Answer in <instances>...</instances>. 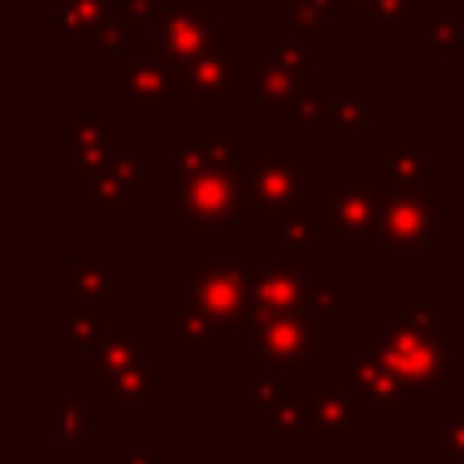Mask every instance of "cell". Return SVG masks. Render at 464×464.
Here are the masks:
<instances>
[{"mask_svg": "<svg viewBox=\"0 0 464 464\" xmlns=\"http://www.w3.org/2000/svg\"><path fill=\"white\" fill-rule=\"evenodd\" d=\"M444 314H449L444 297H392L387 302V318L408 330H440Z\"/></svg>", "mask_w": 464, "mask_h": 464, "instance_id": "e575fe53", "label": "cell"}, {"mask_svg": "<svg viewBox=\"0 0 464 464\" xmlns=\"http://www.w3.org/2000/svg\"><path fill=\"white\" fill-rule=\"evenodd\" d=\"M106 400L119 411H155L168 403V354H147L143 362H135L130 371H122L111 387Z\"/></svg>", "mask_w": 464, "mask_h": 464, "instance_id": "603a6c76", "label": "cell"}, {"mask_svg": "<svg viewBox=\"0 0 464 464\" xmlns=\"http://www.w3.org/2000/svg\"><path fill=\"white\" fill-rule=\"evenodd\" d=\"M371 94H359V90H346V94L330 98V143L334 151H351L362 135L371 130Z\"/></svg>", "mask_w": 464, "mask_h": 464, "instance_id": "f546056e", "label": "cell"}, {"mask_svg": "<svg viewBox=\"0 0 464 464\" xmlns=\"http://www.w3.org/2000/svg\"><path fill=\"white\" fill-rule=\"evenodd\" d=\"M114 13H119V0H53L57 37L73 49V45H82L98 24L111 21Z\"/></svg>", "mask_w": 464, "mask_h": 464, "instance_id": "f1b7e54d", "label": "cell"}, {"mask_svg": "<svg viewBox=\"0 0 464 464\" xmlns=\"http://www.w3.org/2000/svg\"><path fill=\"white\" fill-rule=\"evenodd\" d=\"M147 354H151V318H143V314H114L106 334L98 338V346L86 351L82 359H73V367L86 371L98 392H106L122 371L143 362Z\"/></svg>", "mask_w": 464, "mask_h": 464, "instance_id": "5bb4252c", "label": "cell"}, {"mask_svg": "<svg viewBox=\"0 0 464 464\" xmlns=\"http://www.w3.org/2000/svg\"><path fill=\"white\" fill-rule=\"evenodd\" d=\"M334 362L343 367L346 392H351L354 408H359V428H375V432H383V428L392 424L395 411L411 408L408 387H403L400 375L383 362V354L371 346L367 330H359L346 351H334Z\"/></svg>", "mask_w": 464, "mask_h": 464, "instance_id": "ba28073f", "label": "cell"}, {"mask_svg": "<svg viewBox=\"0 0 464 464\" xmlns=\"http://www.w3.org/2000/svg\"><path fill=\"white\" fill-rule=\"evenodd\" d=\"M367 24L375 41H403L411 33V24H420V8L416 0H383Z\"/></svg>", "mask_w": 464, "mask_h": 464, "instance_id": "d590c367", "label": "cell"}, {"mask_svg": "<svg viewBox=\"0 0 464 464\" xmlns=\"http://www.w3.org/2000/svg\"><path fill=\"white\" fill-rule=\"evenodd\" d=\"M184 70L163 62L147 37L111 57V114H184Z\"/></svg>", "mask_w": 464, "mask_h": 464, "instance_id": "5b68a950", "label": "cell"}, {"mask_svg": "<svg viewBox=\"0 0 464 464\" xmlns=\"http://www.w3.org/2000/svg\"><path fill=\"white\" fill-rule=\"evenodd\" d=\"M225 330L200 310L188 294L168 297V351L184 354V351H204V354H220L225 351Z\"/></svg>", "mask_w": 464, "mask_h": 464, "instance_id": "cb8c5ba5", "label": "cell"}, {"mask_svg": "<svg viewBox=\"0 0 464 464\" xmlns=\"http://www.w3.org/2000/svg\"><path fill=\"white\" fill-rule=\"evenodd\" d=\"M314 171H318V155L310 147H265V151L245 147L240 155V188H245L240 225H277L281 217H289L318 188Z\"/></svg>", "mask_w": 464, "mask_h": 464, "instance_id": "7a4b0ae2", "label": "cell"}, {"mask_svg": "<svg viewBox=\"0 0 464 464\" xmlns=\"http://www.w3.org/2000/svg\"><path fill=\"white\" fill-rule=\"evenodd\" d=\"M188 297L217 322L225 334H245L248 314V265L240 261H188Z\"/></svg>", "mask_w": 464, "mask_h": 464, "instance_id": "7c38bea8", "label": "cell"}, {"mask_svg": "<svg viewBox=\"0 0 464 464\" xmlns=\"http://www.w3.org/2000/svg\"><path fill=\"white\" fill-rule=\"evenodd\" d=\"M314 90V73H289L281 65H269L261 57H245L240 70V98H245V114H281L289 102Z\"/></svg>", "mask_w": 464, "mask_h": 464, "instance_id": "ffe728a7", "label": "cell"}, {"mask_svg": "<svg viewBox=\"0 0 464 464\" xmlns=\"http://www.w3.org/2000/svg\"><path fill=\"white\" fill-rule=\"evenodd\" d=\"M460 305H464V285H460Z\"/></svg>", "mask_w": 464, "mask_h": 464, "instance_id": "b9f144b4", "label": "cell"}, {"mask_svg": "<svg viewBox=\"0 0 464 464\" xmlns=\"http://www.w3.org/2000/svg\"><path fill=\"white\" fill-rule=\"evenodd\" d=\"M256 440L265 449H314V428H310V392L297 387L269 411H261L256 424Z\"/></svg>", "mask_w": 464, "mask_h": 464, "instance_id": "d4e9b609", "label": "cell"}, {"mask_svg": "<svg viewBox=\"0 0 464 464\" xmlns=\"http://www.w3.org/2000/svg\"><path fill=\"white\" fill-rule=\"evenodd\" d=\"M143 37L163 62L184 70L225 37V5L220 0H168Z\"/></svg>", "mask_w": 464, "mask_h": 464, "instance_id": "9c48e42d", "label": "cell"}, {"mask_svg": "<svg viewBox=\"0 0 464 464\" xmlns=\"http://www.w3.org/2000/svg\"><path fill=\"white\" fill-rule=\"evenodd\" d=\"M240 163H212L200 176L171 184L168 220L184 228L192 245H217L228 232V225H240Z\"/></svg>", "mask_w": 464, "mask_h": 464, "instance_id": "277c9868", "label": "cell"}, {"mask_svg": "<svg viewBox=\"0 0 464 464\" xmlns=\"http://www.w3.org/2000/svg\"><path fill=\"white\" fill-rule=\"evenodd\" d=\"M314 277H318L314 265L285 261V256H273L265 265H248V314H253V322L305 310Z\"/></svg>", "mask_w": 464, "mask_h": 464, "instance_id": "2e32d148", "label": "cell"}, {"mask_svg": "<svg viewBox=\"0 0 464 464\" xmlns=\"http://www.w3.org/2000/svg\"><path fill=\"white\" fill-rule=\"evenodd\" d=\"M440 188H383L375 237H371V261H392V256H416L440 240Z\"/></svg>", "mask_w": 464, "mask_h": 464, "instance_id": "8992f818", "label": "cell"}, {"mask_svg": "<svg viewBox=\"0 0 464 464\" xmlns=\"http://www.w3.org/2000/svg\"><path fill=\"white\" fill-rule=\"evenodd\" d=\"M245 57V37L225 33L204 57L184 65V114H245V98H240Z\"/></svg>", "mask_w": 464, "mask_h": 464, "instance_id": "30bf717a", "label": "cell"}, {"mask_svg": "<svg viewBox=\"0 0 464 464\" xmlns=\"http://www.w3.org/2000/svg\"><path fill=\"white\" fill-rule=\"evenodd\" d=\"M424 457L428 464L464 460V411L460 408H449L440 424H432L424 432Z\"/></svg>", "mask_w": 464, "mask_h": 464, "instance_id": "1f68e13d", "label": "cell"}, {"mask_svg": "<svg viewBox=\"0 0 464 464\" xmlns=\"http://www.w3.org/2000/svg\"><path fill=\"white\" fill-rule=\"evenodd\" d=\"M256 57L269 65H281V70H289V73H314L310 45L297 37H285V33H269V37L256 41Z\"/></svg>", "mask_w": 464, "mask_h": 464, "instance_id": "8d00e7d4", "label": "cell"}, {"mask_svg": "<svg viewBox=\"0 0 464 464\" xmlns=\"http://www.w3.org/2000/svg\"><path fill=\"white\" fill-rule=\"evenodd\" d=\"M310 392V428H314V449H346L359 428V408H354L351 392H346L343 367L330 354V367L314 371V383L305 387Z\"/></svg>", "mask_w": 464, "mask_h": 464, "instance_id": "9a60e30c", "label": "cell"}, {"mask_svg": "<svg viewBox=\"0 0 464 464\" xmlns=\"http://www.w3.org/2000/svg\"><path fill=\"white\" fill-rule=\"evenodd\" d=\"M111 464H168V452L160 444H114Z\"/></svg>", "mask_w": 464, "mask_h": 464, "instance_id": "74e56055", "label": "cell"}, {"mask_svg": "<svg viewBox=\"0 0 464 464\" xmlns=\"http://www.w3.org/2000/svg\"><path fill=\"white\" fill-rule=\"evenodd\" d=\"M94 392L90 387H65L57 403V428H53V457L57 464H94Z\"/></svg>", "mask_w": 464, "mask_h": 464, "instance_id": "44dd1931", "label": "cell"}, {"mask_svg": "<svg viewBox=\"0 0 464 464\" xmlns=\"http://www.w3.org/2000/svg\"><path fill=\"white\" fill-rule=\"evenodd\" d=\"M248 354L273 362V367L289 371V375H305L318 371L322 354H334V322L322 318L314 310H294V314H277V318H261L248 322Z\"/></svg>", "mask_w": 464, "mask_h": 464, "instance_id": "52a82bcc", "label": "cell"}, {"mask_svg": "<svg viewBox=\"0 0 464 464\" xmlns=\"http://www.w3.org/2000/svg\"><path fill=\"white\" fill-rule=\"evenodd\" d=\"M305 310L322 314V318H330V322L351 318L354 314V281L351 277H314Z\"/></svg>", "mask_w": 464, "mask_h": 464, "instance_id": "d6a6232c", "label": "cell"}, {"mask_svg": "<svg viewBox=\"0 0 464 464\" xmlns=\"http://www.w3.org/2000/svg\"><path fill=\"white\" fill-rule=\"evenodd\" d=\"M277 127L289 135H297V130H326L330 135V94H318V86H314L310 94H302L277 114Z\"/></svg>", "mask_w": 464, "mask_h": 464, "instance_id": "836d02e7", "label": "cell"}, {"mask_svg": "<svg viewBox=\"0 0 464 464\" xmlns=\"http://www.w3.org/2000/svg\"><path fill=\"white\" fill-rule=\"evenodd\" d=\"M130 297V281L111 261H62L57 265V305H94L114 310Z\"/></svg>", "mask_w": 464, "mask_h": 464, "instance_id": "ac0fdd59", "label": "cell"}, {"mask_svg": "<svg viewBox=\"0 0 464 464\" xmlns=\"http://www.w3.org/2000/svg\"><path fill=\"white\" fill-rule=\"evenodd\" d=\"M53 155L57 168L78 176V171H90L111 155L114 139H119V127H114L111 111H62L53 122Z\"/></svg>", "mask_w": 464, "mask_h": 464, "instance_id": "e0dca14e", "label": "cell"}, {"mask_svg": "<svg viewBox=\"0 0 464 464\" xmlns=\"http://www.w3.org/2000/svg\"><path fill=\"white\" fill-rule=\"evenodd\" d=\"M460 5H464V0H460Z\"/></svg>", "mask_w": 464, "mask_h": 464, "instance_id": "7bdbcfd3", "label": "cell"}, {"mask_svg": "<svg viewBox=\"0 0 464 464\" xmlns=\"http://www.w3.org/2000/svg\"><path fill=\"white\" fill-rule=\"evenodd\" d=\"M436 5H444V0H416V8H420V21H424V16H428V13H432V8H436Z\"/></svg>", "mask_w": 464, "mask_h": 464, "instance_id": "60d3db41", "label": "cell"}, {"mask_svg": "<svg viewBox=\"0 0 464 464\" xmlns=\"http://www.w3.org/2000/svg\"><path fill=\"white\" fill-rule=\"evenodd\" d=\"M334 24H338V13H334V0H281V24L277 33L285 37H297V41H330L334 37Z\"/></svg>", "mask_w": 464, "mask_h": 464, "instance_id": "83f0119b", "label": "cell"}, {"mask_svg": "<svg viewBox=\"0 0 464 464\" xmlns=\"http://www.w3.org/2000/svg\"><path fill=\"white\" fill-rule=\"evenodd\" d=\"M367 338L383 362L408 387L411 408H428V392H460L464 387V338L444 330H408L387 314H375Z\"/></svg>", "mask_w": 464, "mask_h": 464, "instance_id": "6da1fadb", "label": "cell"}, {"mask_svg": "<svg viewBox=\"0 0 464 464\" xmlns=\"http://www.w3.org/2000/svg\"><path fill=\"white\" fill-rule=\"evenodd\" d=\"M114 310H94V305H57V351L70 354V359H82L86 351H94L98 338L106 334Z\"/></svg>", "mask_w": 464, "mask_h": 464, "instance_id": "4316f807", "label": "cell"}, {"mask_svg": "<svg viewBox=\"0 0 464 464\" xmlns=\"http://www.w3.org/2000/svg\"><path fill=\"white\" fill-rule=\"evenodd\" d=\"M424 29V49L436 57H457L464 49V5L460 0H444L420 21Z\"/></svg>", "mask_w": 464, "mask_h": 464, "instance_id": "4dcf8cb0", "label": "cell"}, {"mask_svg": "<svg viewBox=\"0 0 464 464\" xmlns=\"http://www.w3.org/2000/svg\"><path fill=\"white\" fill-rule=\"evenodd\" d=\"M367 171L383 188H440L444 192V151L428 143L424 130H392V139L371 151Z\"/></svg>", "mask_w": 464, "mask_h": 464, "instance_id": "4fadbf2b", "label": "cell"}, {"mask_svg": "<svg viewBox=\"0 0 464 464\" xmlns=\"http://www.w3.org/2000/svg\"><path fill=\"white\" fill-rule=\"evenodd\" d=\"M383 204V184L367 168H334L326 188V240L371 245Z\"/></svg>", "mask_w": 464, "mask_h": 464, "instance_id": "8fae6325", "label": "cell"}, {"mask_svg": "<svg viewBox=\"0 0 464 464\" xmlns=\"http://www.w3.org/2000/svg\"><path fill=\"white\" fill-rule=\"evenodd\" d=\"M297 392V375H289V371L273 367V362L256 359V354H240V395H245V403L261 416V411H269L273 403H281L285 395Z\"/></svg>", "mask_w": 464, "mask_h": 464, "instance_id": "484cf974", "label": "cell"}, {"mask_svg": "<svg viewBox=\"0 0 464 464\" xmlns=\"http://www.w3.org/2000/svg\"><path fill=\"white\" fill-rule=\"evenodd\" d=\"M147 176H151L147 147H135V139L119 130L111 155L98 168L73 176V204L86 208L94 225H127L130 212L151 204Z\"/></svg>", "mask_w": 464, "mask_h": 464, "instance_id": "3957f363", "label": "cell"}, {"mask_svg": "<svg viewBox=\"0 0 464 464\" xmlns=\"http://www.w3.org/2000/svg\"><path fill=\"white\" fill-rule=\"evenodd\" d=\"M326 245V188H314L305 204L277 220V256L314 265V253Z\"/></svg>", "mask_w": 464, "mask_h": 464, "instance_id": "7402d4cb", "label": "cell"}, {"mask_svg": "<svg viewBox=\"0 0 464 464\" xmlns=\"http://www.w3.org/2000/svg\"><path fill=\"white\" fill-rule=\"evenodd\" d=\"M240 155H245L240 130H176V135H168L171 184L200 176L212 163H240Z\"/></svg>", "mask_w": 464, "mask_h": 464, "instance_id": "d6986e66", "label": "cell"}, {"mask_svg": "<svg viewBox=\"0 0 464 464\" xmlns=\"http://www.w3.org/2000/svg\"><path fill=\"white\" fill-rule=\"evenodd\" d=\"M163 5H168V0H119V13L127 16V21L135 24L139 33H147L155 16L163 13Z\"/></svg>", "mask_w": 464, "mask_h": 464, "instance_id": "f35d334b", "label": "cell"}, {"mask_svg": "<svg viewBox=\"0 0 464 464\" xmlns=\"http://www.w3.org/2000/svg\"><path fill=\"white\" fill-rule=\"evenodd\" d=\"M383 5V0H334L338 21H371V13Z\"/></svg>", "mask_w": 464, "mask_h": 464, "instance_id": "ab89813d", "label": "cell"}]
</instances>
